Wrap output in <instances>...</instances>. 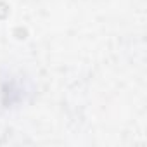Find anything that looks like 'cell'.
I'll use <instances>...</instances> for the list:
<instances>
[{"instance_id": "1", "label": "cell", "mask_w": 147, "mask_h": 147, "mask_svg": "<svg viewBox=\"0 0 147 147\" xmlns=\"http://www.w3.org/2000/svg\"><path fill=\"white\" fill-rule=\"evenodd\" d=\"M11 12V7L5 4V2H0V19H5Z\"/></svg>"}, {"instance_id": "2", "label": "cell", "mask_w": 147, "mask_h": 147, "mask_svg": "<svg viewBox=\"0 0 147 147\" xmlns=\"http://www.w3.org/2000/svg\"><path fill=\"white\" fill-rule=\"evenodd\" d=\"M14 36H16L18 40H24V38L28 36V31H26L24 28H16V30H14Z\"/></svg>"}]
</instances>
